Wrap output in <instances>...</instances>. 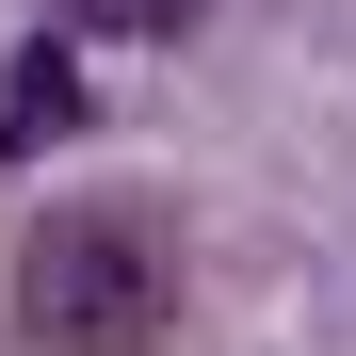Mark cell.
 Listing matches in <instances>:
<instances>
[{
    "instance_id": "6da1fadb",
    "label": "cell",
    "mask_w": 356,
    "mask_h": 356,
    "mask_svg": "<svg viewBox=\"0 0 356 356\" xmlns=\"http://www.w3.org/2000/svg\"><path fill=\"white\" fill-rule=\"evenodd\" d=\"M17 324L49 356H146L178 324V243H162V211L130 195H97V211H49L33 243H17Z\"/></svg>"
},
{
    "instance_id": "7a4b0ae2",
    "label": "cell",
    "mask_w": 356,
    "mask_h": 356,
    "mask_svg": "<svg viewBox=\"0 0 356 356\" xmlns=\"http://www.w3.org/2000/svg\"><path fill=\"white\" fill-rule=\"evenodd\" d=\"M49 130H81V49L65 33H33L17 65H0V162H33Z\"/></svg>"
},
{
    "instance_id": "3957f363",
    "label": "cell",
    "mask_w": 356,
    "mask_h": 356,
    "mask_svg": "<svg viewBox=\"0 0 356 356\" xmlns=\"http://www.w3.org/2000/svg\"><path fill=\"white\" fill-rule=\"evenodd\" d=\"M49 17H65V33H195L211 0H49Z\"/></svg>"
}]
</instances>
